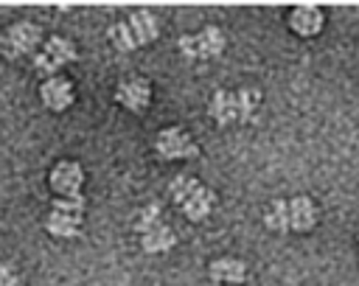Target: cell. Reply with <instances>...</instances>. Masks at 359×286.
Masks as SVG:
<instances>
[{"label":"cell","mask_w":359,"mask_h":286,"mask_svg":"<svg viewBox=\"0 0 359 286\" xmlns=\"http://www.w3.org/2000/svg\"><path fill=\"white\" fill-rule=\"evenodd\" d=\"M168 191H171L174 202L182 207V213H185L191 222H202V219L213 210V205H216V193H213L210 188H205L199 179L188 177V174L174 177L171 185H168Z\"/></svg>","instance_id":"6da1fadb"},{"label":"cell","mask_w":359,"mask_h":286,"mask_svg":"<svg viewBox=\"0 0 359 286\" xmlns=\"http://www.w3.org/2000/svg\"><path fill=\"white\" fill-rule=\"evenodd\" d=\"M154 149H157V154L160 157H165V160H182V157H196V143L182 132V129H177V126H168V129H163L160 135H157V140H154Z\"/></svg>","instance_id":"7a4b0ae2"},{"label":"cell","mask_w":359,"mask_h":286,"mask_svg":"<svg viewBox=\"0 0 359 286\" xmlns=\"http://www.w3.org/2000/svg\"><path fill=\"white\" fill-rule=\"evenodd\" d=\"M81 182H84L81 165L73 163V160H62V163H56L53 171H50V188H53L62 199H79V196H81Z\"/></svg>","instance_id":"3957f363"},{"label":"cell","mask_w":359,"mask_h":286,"mask_svg":"<svg viewBox=\"0 0 359 286\" xmlns=\"http://www.w3.org/2000/svg\"><path fill=\"white\" fill-rule=\"evenodd\" d=\"M115 98H118V104H123L126 109L140 112V109H146V107H149L151 87H149V81H146V79H126V81H121V84H118Z\"/></svg>","instance_id":"277c9868"},{"label":"cell","mask_w":359,"mask_h":286,"mask_svg":"<svg viewBox=\"0 0 359 286\" xmlns=\"http://www.w3.org/2000/svg\"><path fill=\"white\" fill-rule=\"evenodd\" d=\"M39 39H42V34L34 22H17L6 34V48L11 56H20V53H31L39 45Z\"/></svg>","instance_id":"5b68a950"},{"label":"cell","mask_w":359,"mask_h":286,"mask_svg":"<svg viewBox=\"0 0 359 286\" xmlns=\"http://www.w3.org/2000/svg\"><path fill=\"white\" fill-rule=\"evenodd\" d=\"M39 95H42V104L48 109H53V112H62V109H67L73 104V87H70L67 79H59V76L42 81Z\"/></svg>","instance_id":"8992f818"},{"label":"cell","mask_w":359,"mask_h":286,"mask_svg":"<svg viewBox=\"0 0 359 286\" xmlns=\"http://www.w3.org/2000/svg\"><path fill=\"white\" fill-rule=\"evenodd\" d=\"M289 25L300 36H311L323 28V11L317 6H294L289 11Z\"/></svg>","instance_id":"52a82bcc"},{"label":"cell","mask_w":359,"mask_h":286,"mask_svg":"<svg viewBox=\"0 0 359 286\" xmlns=\"http://www.w3.org/2000/svg\"><path fill=\"white\" fill-rule=\"evenodd\" d=\"M208 272H210L213 283H241L247 278V266L238 258H219L210 264Z\"/></svg>","instance_id":"ba28073f"},{"label":"cell","mask_w":359,"mask_h":286,"mask_svg":"<svg viewBox=\"0 0 359 286\" xmlns=\"http://www.w3.org/2000/svg\"><path fill=\"white\" fill-rule=\"evenodd\" d=\"M210 115H213V121H216L219 126L238 121L236 93H224V90H216V93H213V98H210Z\"/></svg>","instance_id":"9c48e42d"},{"label":"cell","mask_w":359,"mask_h":286,"mask_svg":"<svg viewBox=\"0 0 359 286\" xmlns=\"http://www.w3.org/2000/svg\"><path fill=\"white\" fill-rule=\"evenodd\" d=\"M289 213H292V230H297V233L311 230L317 222V210H314V202L309 196H294L289 202Z\"/></svg>","instance_id":"30bf717a"},{"label":"cell","mask_w":359,"mask_h":286,"mask_svg":"<svg viewBox=\"0 0 359 286\" xmlns=\"http://www.w3.org/2000/svg\"><path fill=\"white\" fill-rule=\"evenodd\" d=\"M79 224H81V216L79 213H62V210H53L48 213L45 219V227L50 236H59V238H70L79 233Z\"/></svg>","instance_id":"8fae6325"},{"label":"cell","mask_w":359,"mask_h":286,"mask_svg":"<svg viewBox=\"0 0 359 286\" xmlns=\"http://www.w3.org/2000/svg\"><path fill=\"white\" fill-rule=\"evenodd\" d=\"M224 50V34L216 25L202 28V34H196V56L199 59H213Z\"/></svg>","instance_id":"7c38bea8"},{"label":"cell","mask_w":359,"mask_h":286,"mask_svg":"<svg viewBox=\"0 0 359 286\" xmlns=\"http://www.w3.org/2000/svg\"><path fill=\"white\" fill-rule=\"evenodd\" d=\"M129 25H132V31H135V36H137V45H146V42H151V39L160 34V25H157L154 14L146 11V8L135 11V14L129 17Z\"/></svg>","instance_id":"4fadbf2b"},{"label":"cell","mask_w":359,"mask_h":286,"mask_svg":"<svg viewBox=\"0 0 359 286\" xmlns=\"http://www.w3.org/2000/svg\"><path fill=\"white\" fill-rule=\"evenodd\" d=\"M140 244H143L146 252H165V250L174 247V233H171V227L157 224L154 230H149V233L140 236Z\"/></svg>","instance_id":"5bb4252c"},{"label":"cell","mask_w":359,"mask_h":286,"mask_svg":"<svg viewBox=\"0 0 359 286\" xmlns=\"http://www.w3.org/2000/svg\"><path fill=\"white\" fill-rule=\"evenodd\" d=\"M42 53H45L56 67H62V64H67V62H73V59H76V48H73L65 36H50V39L45 42Z\"/></svg>","instance_id":"9a60e30c"},{"label":"cell","mask_w":359,"mask_h":286,"mask_svg":"<svg viewBox=\"0 0 359 286\" xmlns=\"http://www.w3.org/2000/svg\"><path fill=\"white\" fill-rule=\"evenodd\" d=\"M264 222H266V227H272V230H278V233H286V230L292 227V213H289V202H283V199L272 202V207L266 210Z\"/></svg>","instance_id":"2e32d148"},{"label":"cell","mask_w":359,"mask_h":286,"mask_svg":"<svg viewBox=\"0 0 359 286\" xmlns=\"http://www.w3.org/2000/svg\"><path fill=\"white\" fill-rule=\"evenodd\" d=\"M109 39L121 48V50H135L137 48V36H135V31H132V25L129 22H115V25H109Z\"/></svg>","instance_id":"e0dca14e"},{"label":"cell","mask_w":359,"mask_h":286,"mask_svg":"<svg viewBox=\"0 0 359 286\" xmlns=\"http://www.w3.org/2000/svg\"><path fill=\"white\" fill-rule=\"evenodd\" d=\"M236 107H238V121H247L255 107H258V93L255 90H236Z\"/></svg>","instance_id":"ac0fdd59"},{"label":"cell","mask_w":359,"mask_h":286,"mask_svg":"<svg viewBox=\"0 0 359 286\" xmlns=\"http://www.w3.org/2000/svg\"><path fill=\"white\" fill-rule=\"evenodd\" d=\"M160 224V205H146L140 213H137V219H135V230L143 236V233H149V230H154Z\"/></svg>","instance_id":"d6986e66"},{"label":"cell","mask_w":359,"mask_h":286,"mask_svg":"<svg viewBox=\"0 0 359 286\" xmlns=\"http://www.w3.org/2000/svg\"><path fill=\"white\" fill-rule=\"evenodd\" d=\"M53 210H62V213H84V196H79V199H56L53 202Z\"/></svg>","instance_id":"ffe728a7"},{"label":"cell","mask_w":359,"mask_h":286,"mask_svg":"<svg viewBox=\"0 0 359 286\" xmlns=\"http://www.w3.org/2000/svg\"><path fill=\"white\" fill-rule=\"evenodd\" d=\"M177 45H180V50H182L188 59H199V56H196V36L185 34V36H180V42H177Z\"/></svg>","instance_id":"44dd1931"},{"label":"cell","mask_w":359,"mask_h":286,"mask_svg":"<svg viewBox=\"0 0 359 286\" xmlns=\"http://www.w3.org/2000/svg\"><path fill=\"white\" fill-rule=\"evenodd\" d=\"M14 283H17L14 266H11V264H6V266H3V286H14Z\"/></svg>","instance_id":"7402d4cb"},{"label":"cell","mask_w":359,"mask_h":286,"mask_svg":"<svg viewBox=\"0 0 359 286\" xmlns=\"http://www.w3.org/2000/svg\"><path fill=\"white\" fill-rule=\"evenodd\" d=\"M213 286H222V283H213Z\"/></svg>","instance_id":"603a6c76"}]
</instances>
